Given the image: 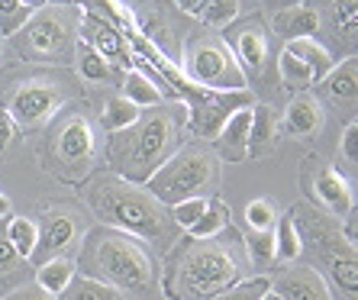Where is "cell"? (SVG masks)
<instances>
[{
  "instance_id": "6da1fadb",
  "label": "cell",
  "mask_w": 358,
  "mask_h": 300,
  "mask_svg": "<svg viewBox=\"0 0 358 300\" xmlns=\"http://www.w3.org/2000/svg\"><path fill=\"white\" fill-rule=\"evenodd\" d=\"M187 136V107L181 100L155 103L139 113L133 126L107 136L110 175L133 184H145L171 155L184 145Z\"/></svg>"
},
{
  "instance_id": "7a4b0ae2",
  "label": "cell",
  "mask_w": 358,
  "mask_h": 300,
  "mask_svg": "<svg viewBox=\"0 0 358 300\" xmlns=\"http://www.w3.org/2000/svg\"><path fill=\"white\" fill-rule=\"evenodd\" d=\"M245 281V262L236 252V236L191 239L184 236L168 249L165 278L159 284L171 300H213Z\"/></svg>"
},
{
  "instance_id": "3957f363",
  "label": "cell",
  "mask_w": 358,
  "mask_h": 300,
  "mask_svg": "<svg viewBox=\"0 0 358 300\" xmlns=\"http://www.w3.org/2000/svg\"><path fill=\"white\" fill-rule=\"evenodd\" d=\"M84 197L100 223L133 236L142 245H159L162 252H168L178 242L181 229L171 223V210L159 203L142 184L123 181L107 171L87 184Z\"/></svg>"
},
{
  "instance_id": "277c9868",
  "label": "cell",
  "mask_w": 358,
  "mask_h": 300,
  "mask_svg": "<svg viewBox=\"0 0 358 300\" xmlns=\"http://www.w3.org/2000/svg\"><path fill=\"white\" fill-rule=\"evenodd\" d=\"M75 268H81L78 275H91L117 291L145 294L159 287V265L149 245L110 226H94L84 236Z\"/></svg>"
},
{
  "instance_id": "5b68a950",
  "label": "cell",
  "mask_w": 358,
  "mask_h": 300,
  "mask_svg": "<svg viewBox=\"0 0 358 300\" xmlns=\"http://www.w3.org/2000/svg\"><path fill=\"white\" fill-rule=\"evenodd\" d=\"M294 223H297L300 242H310V249L317 252V262L323 265V281L329 284L333 297L339 300H358V245L342 239L339 223L326 217L320 210L294 207Z\"/></svg>"
},
{
  "instance_id": "8992f818",
  "label": "cell",
  "mask_w": 358,
  "mask_h": 300,
  "mask_svg": "<svg viewBox=\"0 0 358 300\" xmlns=\"http://www.w3.org/2000/svg\"><path fill=\"white\" fill-rule=\"evenodd\" d=\"M220 181H223V171H220L217 152L210 145H181L142 187L159 203L175 207L181 200L217 197Z\"/></svg>"
},
{
  "instance_id": "52a82bcc",
  "label": "cell",
  "mask_w": 358,
  "mask_h": 300,
  "mask_svg": "<svg viewBox=\"0 0 358 300\" xmlns=\"http://www.w3.org/2000/svg\"><path fill=\"white\" fill-rule=\"evenodd\" d=\"M81 10L75 3H45L33 10V17L13 36V45L26 62L39 65H71L78 45Z\"/></svg>"
},
{
  "instance_id": "ba28073f",
  "label": "cell",
  "mask_w": 358,
  "mask_h": 300,
  "mask_svg": "<svg viewBox=\"0 0 358 300\" xmlns=\"http://www.w3.org/2000/svg\"><path fill=\"white\" fill-rule=\"evenodd\" d=\"M100 155L97 126L87 113H68L49 129L42 145V165L62 181H84L94 171Z\"/></svg>"
},
{
  "instance_id": "9c48e42d",
  "label": "cell",
  "mask_w": 358,
  "mask_h": 300,
  "mask_svg": "<svg viewBox=\"0 0 358 300\" xmlns=\"http://www.w3.org/2000/svg\"><path fill=\"white\" fill-rule=\"evenodd\" d=\"M184 75L200 87L210 91H249V81L242 75L233 49L223 42V36L200 29L184 42Z\"/></svg>"
},
{
  "instance_id": "30bf717a",
  "label": "cell",
  "mask_w": 358,
  "mask_h": 300,
  "mask_svg": "<svg viewBox=\"0 0 358 300\" xmlns=\"http://www.w3.org/2000/svg\"><path fill=\"white\" fill-rule=\"evenodd\" d=\"M68 97H71L68 84L55 81V78H29L10 91L7 113L20 129H42L55 120V113L65 107Z\"/></svg>"
},
{
  "instance_id": "8fae6325",
  "label": "cell",
  "mask_w": 358,
  "mask_h": 300,
  "mask_svg": "<svg viewBox=\"0 0 358 300\" xmlns=\"http://www.w3.org/2000/svg\"><path fill=\"white\" fill-rule=\"evenodd\" d=\"M36 249H33V265L52 259H68V252H78L81 242V217L71 207H49L36 220Z\"/></svg>"
},
{
  "instance_id": "7c38bea8",
  "label": "cell",
  "mask_w": 358,
  "mask_h": 300,
  "mask_svg": "<svg viewBox=\"0 0 358 300\" xmlns=\"http://www.w3.org/2000/svg\"><path fill=\"white\" fill-rule=\"evenodd\" d=\"M223 42L233 49L245 81L265 78L268 62H271V39H268V29L262 26V20H236V23H229Z\"/></svg>"
},
{
  "instance_id": "4fadbf2b",
  "label": "cell",
  "mask_w": 358,
  "mask_h": 300,
  "mask_svg": "<svg viewBox=\"0 0 358 300\" xmlns=\"http://www.w3.org/2000/svg\"><path fill=\"white\" fill-rule=\"evenodd\" d=\"M78 39L87 42L94 52H100V55L117 68V71H129V68H136V55H133V49H129V42H126L123 33L113 29L107 20L91 17V13H81Z\"/></svg>"
},
{
  "instance_id": "5bb4252c",
  "label": "cell",
  "mask_w": 358,
  "mask_h": 300,
  "mask_svg": "<svg viewBox=\"0 0 358 300\" xmlns=\"http://www.w3.org/2000/svg\"><path fill=\"white\" fill-rule=\"evenodd\" d=\"M271 291L281 300H336L313 265H284L271 278Z\"/></svg>"
},
{
  "instance_id": "9a60e30c",
  "label": "cell",
  "mask_w": 358,
  "mask_h": 300,
  "mask_svg": "<svg viewBox=\"0 0 358 300\" xmlns=\"http://www.w3.org/2000/svg\"><path fill=\"white\" fill-rule=\"evenodd\" d=\"M317 17H320V33L326 29L329 42H339L342 49L355 55L358 42V0H320Z\"/></svg>"
},
{
  "instance_id": "2e32d148",
  "label": "cell",
  "mask_w": 358,
  "mask_h": 300,
  "mask_svg": "<svg viewBox=\"0 0 358 300\" xmlns=\"http://www.w3.org/2000/svg\"><path fill=\"white\" fill-rule=\"evenodd\" d=\"M310 194L323 210H329L333 217H345L352 207H355V194H352L349 178L342 175L339 168L333 165H320L313 171V184H310Z\"/></svg>"
},
{
  "instance_id": "e0dca14e",
  "label": "cell",
  "mask_w": 358,
  "mask_h": 300,
  "mask_svg": "<svg viewBox=\"0 0 358 300\" xmlns=\"http://www.w3.org/2000/svg\"><path fill=\"white\" fill-rule=\"evenodd\" d=\"M313 97H323L326 103H333V107H355V97H358V62H355V55L336 62V65L317 81V94H313ZM323 100H320V103H323Z\"/></svg>"
},
{
  "instance_id": "ac0fdd59",
  "label": "cell",
  "mask_w": 358,
  "mask_h": 300,
  "mask_svg": "<svg viewBox=\"0 0 358 300\" xmlns=\"http://www.w3.org/2000/svg\"><path fill=\"white\" fill-rule=\"evenodd\" d=\"M249 126H252V107L236 110L233 117L220 126V133L213 136L217 139V159L226 162H242L249 159Z\"/></svg>"
},
{
  "instance_id": "d6986e66",
  "label": "cell",
  "mask_w": 358,
  "mask_h": 300,
  "mask_svg": "<svg viewBox=\"0 0 358 300\" xmlns=\"http://www.w3.org/2000/svg\"><path fill=\"white\" fill-rule=\"evenodd\" d=\"M271 29L275 36H281L284 42L294 39H317L320 36V17L317 10L307 3H287L271 17Z\"/></svg>"
},
{
  "instance_id": "ffe728a7",
  "label": "cell",
  "mask_w": 358,
  "mask_h": 300,
  "mask_svg": "<svg viewBox=\"0 0 358 300\" xmlns=\"http://www.w3.org/2000/svg\"><path fill=\"white\" fill-rule=\"evenodd\" d=\"M33 262L23 259L13 242L7 236V220H0V297H7L10 291L23 287L26 281H33Z\"/></svg>"
},
{
  "instance_id": "44dd1931",
  "label": "cell",
  "mask_w": 358,
  "mask_h": 300,
  "mask_svg": "<svg viewBox=\"0 0 358 300\" xmlns=\"http://www.w3.org/2000/svg\"><path fill=\"white\" fill-rule=\"evenodd\" d=\"M323 123H326L323 103L313 94H297L287 103V110H284V133H291V136H303V139L317 136L323 129Z\"/></svg>"
},
{
  "instance_id": "7402d4cb",
  "label": "cell",
  "mask_w": 358,
  "mask_h": 300,
  "mask_svg": "<svg viewBox=\"0 0 358 300\" xmlns=\"http://www.w3.org/2000/svg\"><path fill=\"white\" fill-rule=\"evenodd\" d=\"M278 142V120L275 110L259 103L252 107V126H249V155L262 159V155H271Z\"/></svg>"
},
{
  "instance_id": "603a6c76",
  "label": "cell",
  "mask_w": 358,
  "mask_h": 300,
  "mask_svg": "<svg viewBox=\"0 0 358 300\" xmlns=\"http://www.w3.org/2000/svg\"><path fill=\"white\" fill-rule=\"evenodd\" d=\"M284 49L291 52L294 59H300L303 65L313 71V81H320V78L329 71V68L336 65V55L333 49L326 45V42H317V39H294V42H284Z\"/></svg>"
},
{
  "instance_id": "cb8c5ba5",
  "label": "cell",
  "mask_w": 358,
  "mask_h": 300,
  "mask_svg": "<svg viewBox=\"0 0 358 300\" xmlns=\"http://www.w3.org/2000/svg\"><path fill=\"white\" fill-rule=\"evenodd\" d=\"M123 97L133 100L136 107H155V103H162L165 100V94H162V87L155 81H152L149 71H139V68H129V71H123Z\"/></svg>"
},
{
  "instance_id": "d4e9b609",
  "label": "cell",
  "mask_w": 358,
  "mask_h": 300,
  "mask_svg": "<svg viewBox=\"0 0 358 300\" xmlns=\"http://www.w3.org/2000/svg\"><path fill=\"white\" fill-rule=\"evenodd\" d=\"M271 236H275V262H281V265H297L300 255H303V242H300L297 223H294L291 213L278 217Z\"/></svg>"
},
{
  "instance_id": "484cf974",
  "label": "cell",
  "mask_w": 358,
  "mask_h": 300,
  "mask_svg": "<svg viewBox=\"0 0 358 300\" xmlns=\"http://www.w3.org/2000/svg\"><path fill=\"white\" fill-rule=\"evenodd\" d=\"M55 300H123V291H117V287H110V284L97 281L91 275H78L75 271V278L68 281V287Z\"/></svg>"
},
{
  "instance_id": "4316f807",
  "label": "cell",
  "mask_w": 358,
  "mask_h": 300,
  "mask_svg": "<svg viewBox=\"0 0 358 300\" xmlns=\"http://www.w3.org/2000/svg\"><path fill=\"white\" fill-rule=\"evenodd\" d=\"M75 262L71 259H52V262H42V265H36L33 271V281L39 284L42 291H49L52 297H59L62 291L68 287V281L75 278Z\"/></svg>"
},
{
  "instance_id": "83f0119b",
  "label": "cell",
  "mask_w": 358,
  "mask_h": 300,
  "mask_svg": "<svg viewBox=\"0 0 358 300\" xmlns=\"http://www.w3.org/2000/svg\"><path fill=\"white\" fill-rule=\"evenodd\" d=\"M226 226H229V207L220 197H210L200 220L184 236H191V239H213V236L226 233Z\"/></svg>"
},
{
  "instance_id": "f1b7e54d",
  "label": "cell",
  "mask_w": 358,
  "mask_h": 300,
  "mask_svg": "<svg viewBox=\"0 0 358 300\" xmlns=\"http://www.w3.org/2000/svg\"><path fill=\"white\" fill-rule=\"evenodd\" d=\"M242 252H245V259L249 265L255 268H268L275 262V236L271 229H242Z\"/></svg>"
},
{
  "instance_id": "f546056e",
  "label": "cell",
  "mask_w": 358,
  "mask_h": 300,
  "mask_svg": "<svg viewBox=\"0 0 358 300\" xmlns=\"http://www.w3.org/2000/svg\"><path fill=\"white\" fill-rule=\"evenodd\" d=\"M142 110L136 107L133 100H126L123 94H117V97H110L107 103H103V113H100V126L107 129V133H120V129H126V126H133L136 120H139Z\"/></svg>"
},
{
  "instance_id": "4dcf8cb0",
  "label": "cell",
  "mask_w": 358,
  "mask_h": 300,
  "mask_svg": "<svg viewBox=\"0 0 358 300\" xmlns=\"http://www.w3.org/2000/svg\"><path fill=\"white\" fill-rule=\"evenodd\" d=\"M75 62H78V71H81V78H87V81H110V78L117 75V68L110 65L100 52H94L87 42L78 39L75 45Z\"/></svg>"
},
{
  "instance_id": "1f68e13d",
  "label": "cell",
  "mask_w": 358,
  "mask_h": 300,
  "mask_svg": "<svg viewBox=\"0 0 358 300\" xmlns=\"http://www.w3.org/2000/svg\"><path fill=\"white\" fill-rule=\"evenodd\" d=\"M239 10H242L239 0H207V7L197 13V20L207 29H226L229 23L239 20Z\"/></svg>"
},
{
  "instance_id": "d6a6232c",
  "label": "cell",
  "mask_w": 358,
  "mask_h": 300,
  "mask_svg": "<svg viewBox=\"0 0 358 300\" xmlns=\"http://www.w3.org/2000/svg\"><path fill=\"white\" fill-rule=\"evenodd\" d=\"M33 17V7L23 0H0V36L13 39L26 26V20Z\"/></svg>"
},
{
  "instance_id": "836d02e7",
  "label": "cell",
  "mask_w": 358,
  "mask_h": 300,
  "mask_svg": "<svg viewBox=\"0 0 358 300\" xmlns=\"http://www.w3.org/2000/svg\"><path fill=\"white\" fill-rule=\"evenodd\" d=\"M7 236L13 242V249L23 255V259H33V249H36V220L29 217H10L7 220Z\"/></svg>"
},
{
  "instance_id": "e575fe53",
  "label": "cell",
  "mask_w": 358,
  "mask_h": 300,
  "mask_svg": "<svg viewBox=\"0 0 358 300\" xmlns=\"http://www.w3.org/2000/svg\"><path fill=\"white\" fill-rule=\"evenodd\" d=\"M268 291H271V278H268V275H255V278H245V281L233 284L229 291L217 294L213 300H262Z\"/></svg>"
},
{
  "instance_id": "d590c367",
  "label": "cell",
  "mask_w": 358,
  "mask_h": 300,
  "mask_svg": "<svg viewBox=\"0 0 358 300\" xmlns=\"http://www.w3.org/2000/svg\"><path fill=\"white\" fill-rule=\"evenodd\" d=\"M278 207H275V200H268V197H255L249 200V207H245V223H249V229H275L278 223Z\"/></svg>"
},
{
  "instance_id": "8d00e7d4",
  "label": "cell",
  "mask_w": 358,
  "mask_h": 300,
  "mask_svg": "<svg viewBox=\"0 0 358 300\" xmlns=\"http://www.w3.org/2000/svg\"><path fill=\"white\" fill-rule=\"evenodd\" d=\"M278 68H281L284 84H291V87H310V84H317V81H313V71H310V68L303 65L300 59H294L287 49L278 55Z\"/></svg>"
},
{
  "instance_id": "74e56055",
  "label": "cell",
  "mask_w": 358,
  "mask_h": 300,
  "mask_svg": "<svg viewBox=\"0 0 358 300\" xmlns=\"http://www.w3.org/2000/svg\"><path fill=\"white\" fill-rule=\"evenodd\" d=\"M203 207H207V200H203V197L181 200V203H175V207H168V210H171V223H175L181 233H187V229H191V226L200 220Z\"/></svg>"
},
{
  "instance_id": "f35d334b",
  "label": "cell",
  "mask_w": 358,
  "mask_h": 300,
  "mask_svg": "<svg viewBox=\"0 0 358 300\" xmlns=\"http://www.w3.org/2000/svg\"><path fill=\"white\" fill-rule=\"evenodd\" d=\"M339 152H342V159L349 162L352 171H355V165H358V123H355V120H349V123H345V129H342Z\"/></svg>"
},
{
  "instance_id": "ab89813d",
  "label": "cell",
  "mask_w": 358,
  "mask_h": 300,
  "mask_svg": "<svg viewBox=\"0 0 358 300\" xmlns=\"http://www.w3.org/2000/svg\"><path fill=\"white\" fill-rule=\"evenodd\" d=\"M3 300H55L49 291H42L36 281H26L23 287H17V291H10Z\"/></svg>"
},
{
  "instance_id": "60d3db41",
  "label": "cell",
  "mask_w": 358,
  "mask_h": 300,
  "mask_svg": "<svg viewBox=\"0 0 358 300\" xmlns=\"http://www.w3.org/2000/svg\"><path fill=\"white\" fill-rule=\"evenodd\" d=\"M13 139H17V123H13V117L7 113V107H0V152L7 149Z\"/></svg>"
},
{
  "instance_id": "b9f144b4",
  "label": "cell",
  "mask_w": 358,
  "mask_h": 300,
  "mask_svg": "<svg viewBox=\"0 0 358 300\" xmlns=\"http://www.w3.org/2000/svg\"><path fill=\"white\" fill-rule=\"evenodd\" d=\"M178 3V10H184V13H187V17H197L200 10L207 7V0H175Z\"/></svg>"
},
{
  "instance_id": "7bdbcfd3",
  "label": "cell",
  "mask_w": 358,
  "mask_h": 300,
  "mask_svg": "<svg viewBox=\"0 0 358 300\" xmlns=\"http://www.w3.org/2000/svg\"><path fill=\"white\" fill-rule=\"evenodd\" d=\"M0 220H10V197L0 194Z\"/></svg>"
},
{
  "instance_id": "ee69618b",
  "label": "cell",
  "mask_w": 358,
  "mask_h": 300,
  "mask_svg": "<svg viewBox=\"0 0 358 300\" xmlns=\"http://www.w3.org/2000/svg\"><path fill=\"white\" fill-rule=\"evenodd\" d=\"M23 3H29V7H33V10H39V7H45L49 0H23Z\"/></svg>"
},
{
  "instance_id": "f6af8a7d",
  "label": "cell",
  "mask_w": 358,
  "mask_h": 300,
  "mask_svg": "<svg viewBox=\"0 0 358 300\" xmlns=\"http://www.w3.org/2000/svg\"><path fill=\"white\" fill-rule=\"evenodd\" d=\"M262 300H281V297H278L275 291H268V294H265V297H262Z\"/></svg>"
},
{
  "instance_id": "bcb514c9",
  "label": "cell",
  "mask_w": 358,
  "mask_h": 300,
  "mask_svg": "<svg viewBox=\"0 0 358 300\" xmlns=\"http://www.w3.org/2000/svg\"><path fill=\"white\" fill-rule=\"evenodd\" d=\"M49 3H71V0H49Z\"/></svg>"
},
{
  "instance_id": "7dc6e473",
  "label": "cell",
  "mask_w": 358,
  "mask_h": 300,
  "mask_svg": "<svg viewBox=\"0 0 358 300\" xmlns=\"http://www.w3.org/2000/svg\"><path fill=\"white\" fill-rule=\"evenodd\" d=\"M0 300H3V297H0Z\"/></svg>"
}]
</instances>
